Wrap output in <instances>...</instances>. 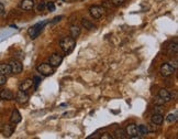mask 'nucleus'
<instances>
[{
    "label": "nucleus",
    "mask_w": 178,
    "mask_h": 139,
    "mask_svg": "<svg viewBox=\"0 0 178 139\" xmlns=\"http://www.w3.org/2000/svg\"><path fill=\"white\" fill-rule=\"evenodd\" d=\"M59 45L62 48L63 52L65 54H68V53H71V51L74 50L75 45H76V41L71 37H65V38H63L59 41Z\"/></svg>",
    "instance_id": "1"
},
{
    "label": "nucleus",
    "mask_w": 178,
    "mask_h": 139,
    "mask_svg": "<svg viewBox=\"0 0 178 139\" xmlns=\"http://www.w3.org/2000/svg\"><path fill=\"white\" fill-rule=\"evenodd\" d=\"M46 23H47V21L40 22V23H36V24H34L33 27L29 28V30H28V34L30 35V38L36 39L37 37H39V34L41 33L42 29L44 28V25H45Z\"/></svg>",
    "instance_id": "2"
},
{
    "label": "nucleus",
    "mask_w": 178,
    "mask_h": 139,
    "mask_svg": "<svg viewBox=\"0 0 178 139\" xmlns=\"http://www.w3.org/2000/svg\"><path fill=\"white\" fill-rule=\"evenodd\" d=\"M37 72L44 76H50L54 73V68L50 63H42L36 68Z\"/></svg>",
    "instance_id": "3"
},
{
    "label": "nucleus",
    "mask_w": 178,
    "mask_h": 139,
    "mask_svg": "<svg viewBox=\"0 0 178 139\" xmlns=\"http://www.w3.org/2000/svg\"><path fill=\"white\" fill-rule=\"evenodd\" d=\"M9 65H10V68H11V72L14 73V74H19V73H21L22 70H23V65H22V63L17 59L10 60Z\"/></svg>",
    "instance_id": "4"
},
{
    "label": "nucleus",
    "mask_w": 178,
    "mask_h": 139,
    "mask_svg": "<svg viewBox=\"0 0 178 139\" xmlns=\"http://www.w3.org/2000/svg\"><path fill=\"white\" fill-rule=\"evenodd\" d=\"M89 12L95 19H99L104 14V8L101 6H92L89 8Z\"/></svg>",
    "instance_id": "5"
},
{
    "label": "nucleus",
    "mask_w": 178,
    "mask_h": 139,
    "mask_svg": "<svg viewBox=\"0 0 178 139\" xmlns=\"http://www.w3.org/2000/svg\"><path fill=\"white\" fill-rule=\"evenodd\" d=\"M175 72V68L170 65L169 63H164L161 66V74L164 77H168V76L173 75Z\"/></svg>",
    "instance_id": "6"
},
{
    "label": "nucleus",
    "mask_w": 178,
    "mask_h": 139,
    "mask_svg": "<svg viewBox=\"0 0 178 139\" xmlns=\"http://www.w3.org/2000/svg\"><path fill=\"white\" fill-rule=\"evenodd\" d=\"M63 62V56L61 54H58V53H54V54L51 55L50 58V61H49V63L53 66V68H57Z\"/></svg>",
    "instance_id": "7"
},
{
    "label": "nucleus",
    "mask_w": 178,
    "mask_h": 139,
    "mask_svg": "<svg viewBox=\"0 0 178 139\" xmlns=\"http://www.w3.org/2000/svg\"><path fill=\"white\" fill-rule=\"evenodd\" d=\"M0 130L4 137H10L14 131V124H12V122L11 124H4Z\"/></svg>",
    "instance_id": "8"
},
{
    "label": "nucleus",
    "mask_w": 178,
    "mask_h": 139,
    "mask_svg": "<svg viewBox=\"0 0 178 139\" xmlns=\"http://www.w3.org/2000/svg\"><path fill=\"white\" fill-rule=\"evenodd\" d=\"M16 101H17L18 104H21V105H23L25 103H28L29 101V95L26 94L25 91H19L17 93V95H16Z\"/></svg>",
    "instance_id": "9"
},
{
    "label": "nucleus",
    "mask_w": 178,
    "mask_h": 139,
    "mask_svg": "<svg viewBox=\"0 0 178 139\" xmlns=\"http://www.w3.org/2000/svg\"><path fill=\"white\" fill-rule=\"evenodd\" d=\"M125 133H127V136H129L130 138H137V126L135 124H130V125L127 126Z\"/></svg>",
    "instance_id": "10"
},
{
    "label": "nucleus",
    "mask_w": 178,
    "mask_h": 139,
    "mask_svg": "<svg viewBox=\"0 0 178 139\" xmlns=\"http://www.w3.org/2000/svg\"><path fill=\"white\" fill-rule=\"evenodd\" d=\"M13 97H14V95L10 89H4L0 92V98L4 101H11V99H13Z\"/></svg>",
    "instance_id": "11"
},
{
    "label": "nucleus",
    "mask_w": 178,
    "mask_h": 139,
    "mask_svg": "<svg viewBox=\"0 0 178 139\" xmlns=\"http://www.w3.org/2000/svg\"><path fill=\"white\" fill-rule=\"evenodd\" d=\"M34 7V0H22L20 2V8L22 10L29 11Z\"/></svg>",
    "instance_id": "12"
},
{
    "label": "nucleus",
    "mask_w": 178,
    "mask_h": 139,
    "mask_svg": "<svg viewBox=\"0 0 178 139\" xmlns=\"http://www.w3.org/2000/svg\"><path fill=\"white\" fill-rule=\"evenodd\" d=\"M32 85H33V80L32 79H26V80L22 81L19 85V89L21 91H28L29 89L32 87Z\"/></svg>",
    "instance_id": "13"
},
{
    "label": "nucleus",
    "mask_w": 178,
    "mask_h": 139,
    "mask_svg": "<svg viewBox=\"0 0 178 139\" xmlns=\"http://www.w3.org/2000/svg\"><path fill=\"white\" fill-rule=\"evenodd\" d=\"M0 74H2L4 76H9L12 74V72H11V68H10V65L7 63H1L0 64Z\"/></svg>",
    "instance_id": "14"
},
{
    "label": "nucleus",
    "mask_w": 178,
    "mask_h": 139,
    "mask_svg": "<svg viewBox=\"0 0 178 139\" xmlns=\"http://www.w3.org/2000/svg\"><path fill=\"white\" fill-rule=\"evenodd\" d=\"M158 96L163 98L165 103H168V102L172 101V95H170V93L165 89H162L159 92H158Z\"/></svg>",
    "instance_id": "15"
},
{
    "label": "nucleus",
    "mask_w": 178,
    "mask_h": 139,
    "mask_svg": "<svg viewBox=\"0 0 178 139\" xmlns=\"http://www.w3.org/2000/svg\"><path fill=\"white\" fill-rule=\"evenodd\" d=\"M10 122H12V124H14V125H17V124H19L21 122V114L19 113L18 109H14L12 112L11 117H10Z\"/></svg>",
    "instance_id": "16"
},
{
    "label": "nucleus",
    "mask_w": 178,
    "mask_h": 139,
    "mask_svg": "<svg viewBox=\"0 0 178 139\" xmlns=\"http://www.w3.org/2000/svg\"><path fill=\"white\" fill-rule=\"evenodd\" d=\"M113 135H114V138H118V139H124L128 137L125 130L122 129V128H117L116 130H114V134H113Z\"/></svg>",
    "instance_id": "17"
},
{
    "label": "nucleus",
    "mask_w": 178,
    "mask_h": 139,
    "mask_svg": "<svg viewBox=\"0 0 178 139\" xmlns=\"http://www.w3.org/2000/svg\"><path fill=\"white\" fill-rule=\"evenodd\" d=\"M163 120H164V116L162 114L155 113V114L152 116V122L156 124V125H162V124H163Z\"/></svg>",
    "instance_id": "18"
},
{
    "label": "nucleus",
    "mask_w": 178,
    "mask_h": 139,
    "mask_svg": "<svg viewBox=\"0 0 178 139\" xmlns=\"http://www.w3.org/2000/svg\"><path fill=\"white\" fill-rule=\"evenodd\" d=\"M69 31H71V37L74 39L78 38V35L80 34V28H79L78 25H71Z\"/></svg>",
    "instance_id": "19"
},
{
    "label": "nucleus",
    "mask_w": 178,
    "mask_h": 139,
    "mask_svg": "<svg viewBox=\"0 0 178 139\" xmlns=\"http://www.w3.org/2000/svg\"><path fill=\"white\" fill-rule=\"evenodd\" d=\"M81 24L83 27H85V29H88V30H94L96 29V25L88 19H83L81 20Z\"/></svg>",
    "instance_id": "20"
},
{
    "label": "nucleus",
    "mask_w": 178,
    "mask_h": 139,
    "mask_svg": "<svg viewBox=\"0 0 178 139\" xmlns=\"http://www.w3.org/2000/svg\"><path fill=\"white\" fill-rule=\"evenodd\" d=\"M137 134L140 136H145L149 134V128L147 125H140L137 127Z\"/></svg>",
    "instance_id": "21"
},
{
    "label": "nucleus",
    "mask_w": 178,
    "mask_h": 139,
    "mask_svg": "<svg viewBox=\"0 0 178 139\" xmlns=\"http://www.w3.org/2000/svg\"><path fill=\"white\" fill-rule=\"evenodd\" d=\"M167 50L169 51L170 53H172V52H174L175 54H176V53H177V51H178L177 42H173V43H170L169 45L167 46Z\"/></svg>",
    "instance_id": "22"
},
{
    "label": "nucleus",
    "mask_w": 178,
    "mask_h": 139,
    "mask_svg": "<svg viewBox=\"0 0 178 139\" xmlns=\"http://www.w3.org/2000/svg\"><path fill=\"white\" fill-rule=\"evenodd\" d=\"M166 120H167V122H169V124H174V122H176V120H177V115L169 114L166 117Z\"/></svg>",
    "instance_id": "23"
},
{
    "label": "nucleus",
    "mask_w": 178,
    "mask_h": 139,
    "mask_svg": "<svg viewBox=\"0 0 178 139\" xmlns=\"http://www.w3.org/2000/svg\"><path fill=\"white\" fill-rule=\"evenodd\" d=\"M154 104L156 106H162L165 104V102H164V99L163 98H161L159 96H156L155 98H154Z\"/></svg>",
    "instance_id": "24"
},
{
    "label": "nucleus",
    "mask_w": 178,
    "mask_h": 139,
    "mask_svg": "<svg viewBox=\"0 0 178 139\" xmlns=\"http://www.w3.org/2000/svg\"><path fill=\"white\" fill-rule=\"evenodd\" d=\"M45 8L47 9L50 12H52V11L55 10V4H54V2H52V1H49V2L45 4Z\"/></svg>",
    "instance_id": "25"
},
{
    "label": "nucleus",
    "mask_w": 178,
    "mask_h": 139,
    "mask_svg": "<svg viewBox=\"0 0 178 139\" xmlns=\"http://www.w3.org/2000/svg\"><path fill=\"white\" fill-rule=\"evenodd\" d=\"M125 2V0H111V4L116 7H120Z\"/></svg>",
    "instance_id": "26"
},
{
    "label": "nucleus",
    "mask_w": 178,
    "mask_h": 139,
    "mask_svg": "<svg viewBox=\"0 0 178 139\" xmlns=\"http://www.w3.org/2000/svg\"><path fill=\"white\" fill-rule=\"evenodd\" d=\"M147 128H149V131H152V133H154V131L157 130V127H156V124H154V122H152V124H149V125H147Z\"/></svg>",
    "instance_id": "27"
},
{
    "label": "nucleus",
    "mask_w": 178,
    "mask_h": 139,
    "mask_svg": "<svg viewBox=\"0 0 178 139\" xmlns=\"http://www.w3.org/2000/svg\"><path fill=\"white\" fill-rule=\"evenodd\" d=\"M7 83V76L2 75V74H0V86H2Z\"/></svg>",
    "instance_id": "28"
},
{
    "label": "nucleus",
    "mask_w": 178,
    "mask_h": 139,
    "mask_svg": "<svg viewBox=\"0 0 178 139\" xmlns=\"http://www.w3.org/2000/svg\"><path fill=\"white\" fill-rule=\"evenodd\" d=\"M45 8V2H41L37 4V11H43Z\"/></svg>",
    "instance_id": "29"
},
{
    "label": "nucleus",
    "mask_w": 178,
    "mask_h": 139,
    "mask_svg": "<svg viewBox=\"0 0 178 139\" xmlns=\"http://www.w3.org/2000/svg\"><path fill=\"white\" fill-rule=\"evenodd\" d=\"M169 64L172 65V66H173V68H175V70H176V68H178V62H177V60H174V61L172 60V61L169 62Z\"/></svg>",
    "instance_id": "30"
},
{
    "label": "nucleus",
    "mask_w": 178,
    "mask_h": 139,
    "mask_svg": "<svg viewBox=\"0 0 178 139\" xmlns=\"http://www.w3.org/2000/svg\"><path fill=\"white\" fill-rule=\"evenodd\" d=\"M101 139H112L113 138V136H111L110 134H104V135L100 137Z\"/></svg>",
    "instance_id": "31"
},
{
    "label": "nucleus",
    "mask_w": 178,
    "mask_h": 139,
    "mask_svg": "<svg viewBox=\"0 0 178 139\" xmlns=\"http://www.w3.org/2000/svg\"><path fill=\"white\" fill-rule=\"evenodd\" d=\"M40 82H41V79H40V77H37V76H35V77H34V80H33V84L35 83V87H36V89H37V85H39Z\"/></svg>",
    "instance_id": "32"
},
{
    "label": "nucleus",
    "mask_w": 178,
    "mask_h": 139,
    "mask_svg": "<svg viewBox=\"0 0 178 139\" xmlns=\"http://www.w3.org/2000/svg\"><path fill=\"white\" fill-rule=\"evenodd\" d=\"M62 16H59V17H56V18H54L53 19V23H55V22H57V21H59L61 19H62Z\"/></svg>",
    "instance_id": "33"
},
{
    "label": "nucleus",
    "mask_w": 178,
    "mask_h": 139,
    "mask_svg": "<svg viewBox=\"0 0 178 139\" xmlns=\"http://www.w3.org/2000/svg\"><path fill=\"white\" fill-rule=\"evenodd\" d=\"M4 6L2 4H0V14L4 12Z\"/></svg>",
    "instance_id": "34"
}]
</instances>
